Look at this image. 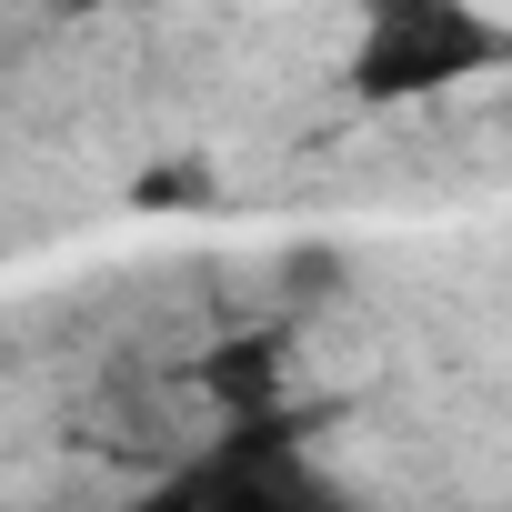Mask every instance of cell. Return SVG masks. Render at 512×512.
I'll return each mask as SVG.
<instances>
[{"instance_id":"cell-1","label":"cell","mask_w":512,"mask_h":512,"mask_svg":"<svg viewBox=\"0 0 512 512\" xmlns=\"http://www.w3.org/2000/svg\"><path fill=\"white\" fill-rule=\"evenodd\" d=\"M512 71V31L482 0H362L352 31V101L402 111V101H442L462 81Z\"/></svg>"},{"instance_id":"cell-2","label":"cell","mask_w":512,"mask_h":512,"mask_svg":"<svg viewBox=\"0 0 512 512\" xmlns=\"http://www.w3.org/2000/svg\"><path fill=\"white\" fill-rule=\"evenodd\" d=\"M181 512H322L312 502V482H292V472H272V462H231V472H201L191 492H181Z\"/></svg>"},{"instance_id":"cell-3","label":"cell","mask_w":512,"mask_h":512,"mask_svg":"<svg viewBox=\"0 0 512 512\" xmlns=\"http://www.w3.org/2000/svg\"><path fill=\"white\" fill-rule=\"evenodd\" d=\"M201 382H211V402L221 412H272V332H251V342H221L211 362H201Z\"/></svg>"},{"instance_id":"cell-4","label":"cell","mask_w":512,"mask_h":512,"mask_svg":"<svg viewBox=\"0 0 512 512\" xmlns=\"http://www.w3.org/2000/svg\"><path fill=\"white\" fill-rule=\"evenodd\" d=\"M161 512H181V492H171V502H161Z\"/></svg>"}]
</instances>
